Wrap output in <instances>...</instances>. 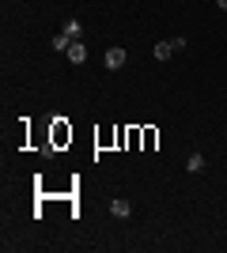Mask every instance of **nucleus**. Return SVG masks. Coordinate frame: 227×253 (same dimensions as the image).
<instances>
[{
  "mask_svg": "<svg viewBox=\"0 0 227 253\" xmlns=\"http://www.w3.org/2000/svg\"><path fill=\"white\" fill-rule=\"evenodd\" d=\"M65 34H68V38H72V42H76V38H80V34H84V31H80V23H68V27H65Z\"/></svg>",
  "mask_w": 227,
  "mask_h": 253,
  "instance_id": "nucleus-7",
  "label": "nucleus"
},
{
  "mask_svg": "<svg viewBox=\"0 0 227 253\" xmlns=\"http://www.w3.org/2000/svg\"><path fill=\"white\" fill-rule=\"evenodd\" d=\"M171 53H178V49H174V42H159V45H155V61H167Z\"/></svg>",
  "mask_w": 227,
  "mask_h": 253,
  "instance_id": "nucleus-4",
  "label": "nucleus"
},
{
  "mask_svg": "<svg viewBox=\"0 0 227 253\" xmlns=\"http://www.w3.org/2000/svg\"><path fill=\"white\" fill-rule=\"evenodd\" d=\"M121 64H125V49H118V45H114V49L106 53V68H121Z\"/></svg>",
  "mask_w": 227,
  "mask_h": 253,
  "instance_id": "nucleus-2",
  "label": "nucleus"
},
{
  "mask_svg": "<svg viewBox=\"0 0 227 253\" xmlns=\"http://www.w3.org/2000/svg\"><path fill=\"white\" fill-rule=\"evenodd\" d=\"M220 8H224V11H227V0H220Z\"/></svg>",
  "mask_w": 227,
  "mask_h": 253,
  "instance_id": "nucleus-8",
  "label": "nucleus"
},
{
  "mask_svg": "<svg viewBox=\"0 0 227 253\" xmlns=\"http://www.w3.org/2000/svg\"><path fill=\"white\" fill-rule=\"evenodd\" d=\"M110 211H114V215H118V219H125V215H129V201H114V204H110Z\"/></svg>",
  "mask_w": 227,
  "mask_h": 253,
  "instance_id": "nucleus-5",
  "label": "nucleus"
},
{
  "mask_svg": "<svg viewBox=\"0 0 227 253\" xmlns=\"http://www.w3.org/2000/svg\"><path fill=\"white\" fill-rule=\"evenodd\" d=\"M68 45H72V38H68V34H57V38H53V49H68Z\"/></svg>",
  "mask_w": 227,
  "mask_h": 253,
  "instance_id": "nucleus-6",
  "label": "nucleus"
},
{
  "mask_svg": "<svg viewBox=\"0 0 227 253\" xmlns=\"http://www.w3.org/2000/svg\"><path fill=\"white\" fill-rule=\"evenodd\" d=\"M68 61H72V64H84L87 61V49L80 42H72V45H68Z\"/></svg>",
  "mask_w": 227,
  "mask_h": 253,
  "instance_id": "nucleus-3",
  "label": "nucleus"
},
{
  "mask_svg": "<svg viewBox=\"0 0 227 253\" xmlns=\"http://www.w3.org/2000/svg\"><path fill=\"white\" fill-rule=\"evenodd\" d=\"M68 140H72V128H68L61 117H57V121H53V148H65Z\"/></svg>",
  "mask_w": 227,
  "mask_h": 253,
  "instance_id": "nucleus-1",
  "label": "nucleus"
}]
</instances>
